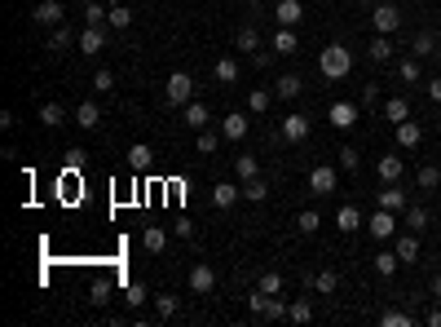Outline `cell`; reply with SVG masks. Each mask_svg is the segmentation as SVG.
Returning a JSON list of instances; mask_svg holds the SVG:
<instances>
[{"label":"cell","mask_w":441,"mask_h":327,"mask_svg":"<svg viewBox=\"0 0 441 327\" xmlns=\"http://www.w3.org/2000/svg\"><path fill=\"white\" fill-rule=\"evenodd\" d=\"M318 71H322L326 80H345V75L353 71V54H349L345 44H326L322 58H318Z\"/></svg>","instance_id":"obj_1"},{"label":"cell","mask_w":441,"mask_h":327,"mask_svg":"<svg viewBox=\"0 0 441 327\" xmlns=\"http://www.w3.org/2000/svg\"><path fill=\"white\" fill-rule=\"evenodd\" d=\"M190 97H194V75L190 71H172L168 85H163V102L168 106H186Z\"/></svg>","instance_id":"obj_2"},{"label":"cell","mask_w":441,"mask_h":327,"mask_svg":"<svg viewBox=\"0 0 441 327\" xmlns=\"http://www.w3.org/2000/svg\"><path fill=\"white\" fill-rule=\"evenodd\" d=\"M371 27L380 31V36H393V31L402 27V9H397V5H388V0H380V5L371 9Z\"/></svg>","instance_id":"obj_3"},{"label":"cell","mask_w":441,"mask_h":327,"mask_svg":"<svg viewBox=\"0 0 441 327\" xmlns=\"http://www.w3.org/2000/svg\"><path fill=\"white\" fill-rule=\"evenodd\" d=\"M335 186H340V173L331 168V164H318V168H309V190L318 195H335Z\"/></svg>","instance_id":"obj_4"},{"label":"cell","mask_w":441,"mask_h":327,"mask_svg":"<svg viewBox=\"0 0 441 327\" xmlns=\"http://www.w3.org/2000/svg\"><path fill=\"white\" fill-rule=\"evenodd\" d=\"M366 230H371L375 239H393V235H397V212L375 208V212H371V221H366Z\"/></svg>","instance_id":"obj_5"},{"label":"cell","mask_w":441,"mask_h":327,"mask_svg":"<svg viewBox=\"0 0 441 327\" xmlns=\"http://www.w3.org/2000/svg\"><path fill=\"white\" fill-rule=\"evenodd\" d=\"M326 120H331V128H340V133H349V128H357V102H331V111H326Z\"/></svg>","instance_id":"obj_6"},{"label":"cell","mask_w":441,"mask_h":327,"mask_svg":"<svg viewBox=\"0 0 441 327\" xmlns=\"http://www.w3.org/2000/svg\"><path fill=\"white\" fill-rule=\"evenodd\" d=\"M406 173V159L402 155H380V164H375V177H380L384 186H397Z\"/></svg>","instance_id":"obj_7"},{"label":"cell","mask_w":441,"mask_h":327,"mask_svg":"<svg viewBox=\"0 0 441 327\" xmlns=\"http://www.w3.org/2000/svg\"><path fill=\"white\" fill-rule=\"evenodd\" d=\"M31 18H36L40 27H62V23H67V9H62V0H40Z\"/></svg>","instance_id":"obj_8"},{"label":"cell","mask_w":441,"mask_h":327,"mask_svg":"<svg viewBox=\"0 0 441 327\" xmlns=\"http://www.w3.org/2000/svg\"><path fill=\"white\" fill-rule=\"evenodd\" d=\"M212 288H217V270L199 261V266L190 270V292H194V297H212Z\"/></svg>","instance_id":"obj_9"},{"label":"cell","mask_w":441,"mask_h":327,"mask_svg":"<svg viewBox=\"0 0 441 327\" xmlns=\"http://www.w3.org/2000/svg\"><path fill=\"white\" fill-rule=\"evenodd\" d=\"M274 23L279 27H300L305 23V5L300 0H279V5H274Z\"/></svg>","instance_id":"obj_10"},{"label":"cell","mask_w":441,"mask_h":327,"mask_svg":"<svg viewBox=\"0 0 441 327\" xmlns=\"http://www.w3.org/2000/svg\"><path fill=\"white\" fill-rule=\"evenodd\" d=\"M283 142H309V116H300V111H291V116H283Z\"/></svg>","instance_id":"obj_11"},{"label":"cell","mask_w":441,"mask_h":327,"mask_svg":"<svg viewBox=\"0 0 441 327\" xmlns=\"http://www.w3.org/2000/svg\"><path fill=\"white\" fill-rule=\"evenodd\" d=\"M75 124L84 128V133H97V128H102V111H97L93 97H84V102L75 106Z\"/></svg>","instance_id":"obj_12"},{"label":"cell","mask_w":441,"mask_h":327,"mask_svg":"<svg viewBox=\"0 0 441 327\" xmlns=\"http://www.w3.org/2000/svg\"><path fill=\"white\" fill-rule=\"evenodd\" d=\"M248 128H252V120L238 116V111H230V116L221 120V137L225 142H243V137H248Z\"/></svg>","instance_id":"obj_13"},{"label":"cell","mask_w":441,"mask_h":327,"mask_svg":"<svg viewBox=\"0 0 441 327\" xmlns=\"http://www.w3.org/2000/svg\"><path fill=\"white\" fill-rule=\"evenodd\" d=\"M274 93H279L283 102H291V97H300V93H305V80H300L296 71H283L279 80H274Z\"/></svg>","instance_id":"obj_14"},{"label":"cell","mask_w":441,"mask_h":327,"mask_svg":"<svg viewBox=\"0 0 441 327\" xmlns=\"http://www.w3.org/2000/svg\"><path fill=\"white\" fill-rule=\"evenodd\" d=\"M393 252L402 257V266H415V261H419V235H415V230H406V235H397V243H393Z\"/></svg>","instance_id":"obj_15"},{"label":"cell","mask_w":441,"mask_h":327,"mask_svg":"<svg viewBox=\"0 0 441 327\" xmlns=\"http://www.w3.org/2000/svg\"><path fill=\"white\" fill-rule=\"evenodd\" d=\"M102 49H106V31H102V27H84V31H79V54L97 58Z\"/></svg>","instance_id":"obj_16"},{"label":"cell","mask_w":441,"mask_h":327,"mask_svg":"<svg viewBox=\"0 0 441 327\" xmlns=\"http://www.w3.org/2000/svg\"><path fill=\"white\" fill-rule=\"evenodd\" d=\"M393 54H397V49H393V40L375 31V36H371V44H366V58H371V62H380V67H384V62H393Z\"/></svg>","instance_id":"obj_17"},{"label":"cell","mask_w":441,"mask_h":327,"mask_svg":"<svg viewBox=\"0 0 441 327\" xmlns=\"http://www.w3.org/2000/svg\"><path fill=\"white\" fill-rule=\"evenodd\" d=\"M207 120H212V111H207L203 102H186V106H181V124L194 128V133H199V128H207Z\"/></svg>","instance_id":"obj_18"},{"label":"cell","mask_w":441,"mask_h":327,"mask_svg":"<svg viewBox=\"0 0 441 327\" xmlns=\"http://www.w3.org/2000/svg\"><path fill=\"white\" fill-rule=\"evenodd\" d=\"M238 195H243L238 182H217V186H212V204H217V208H234Z\"/></svg>","instance_id":"obj_19"},{"label":"cell","mask_w":441,"mask_h":327,"mask_svg":"<svg viewBox=\"0 0 441 327\" xmlns=\"http://www.w3.org/2000/svg\"><path fill=\"white\" fill-rule=\"evenodd\" d=\"M234 49H238V54H256V49H260V31H256L252 23H243V27L234 31Z\"/></svg>","instance_id":"obj_20"},{"label":"cell","mask_w":441,"mask_h":327,"mask_svg":"<svg viewBox=\"0 0 441 327\" xmlns=\"http://www.w3.org/2000/svg\"><path fill=\"white\" fill-rule=\"evenodd\" d=\"M71 27L67 23H62V27H49V40H44V49H49V54H67V49H71Z\"/></svg>","instance_id":"obj_21"},{"label":"cell","mask_w":441,"mask_h":327,"mask_svg":"<svg viewBox=\"0 0 441 327\" xmlns=\"http://www.w3.org/2000/svg\"><path fill=\"white\" fill-rule=\"evenodd\" d=\"M419 142H423V128H419L415 120H402V124H397V146H402V151H415Z\"/></svg>","instance_id":"obj_22"},{"label":"cell","mask_w":441,"mask_h":327,"mask_svg":"<svg viewBox=\"0 0 441 327\" xmlns=\"http://www.w3.org/2000/svg\"><path fill=\"white\" fill-rule=\"evenodd\" d=\"M274 54H283V58H291V54H296V49H300V40H296V31H291V27H279V31H274Z\"/></svg>","instance_id":"obj_23"},{"label":"cell","mask_w":441,"mask_h":327,"mask_svg":"<svg viewBox=\"0 0 441 327\" xmlns=\"http://www.w3.org/2000/svg\"><path fill=\"white\" fill-rule=\"evenodd\" d=\"M151 159H155V151H151L146 142H133V146H128V168H133V173H146V168H151Z\"/></svg>","instance_id":"obj_24"},{"label":"cell","mask_w":441,"mask_h":327,"mask_svg":"<svg viewBox=\"0 0 441 327\" xmlns=\"http://www.w3.org/2000/svg\"><path fill=\"white\" fill-rule=\"evenodd\" d=\"M415 186L419 190H437L441 186V164H419L415 168Z\"/></svg>","instance_id":"obj_25"},{"label":"cell","mask_w":441,"mask_h":327,"mask_svg":"<svg viewBox=\"0 0 441 327\" xmlns=\"http://www.w3.org/2000/svg\"><path fill=\"white\" fill-rule=\"evenodd\" d=\"M335 226L345 235H353V230H362V212H357L353 204H340V212H335Z\"/></svg>","instance_id":"obj_26"},{"label":"cell","mask_w":441,"mask_h":327,"mask_svg":"<svg viewBox=\"0 0 441 327\" xmlns=\"http://www.w3.org/2000/svg\"><path fill=\"white\" fill-rule=\"evenodd\" d=\"M397 80H406V85H419V80H423V58H402L397 62Z\"/></svg>","instance_id":"obj_27"},{"label":"cell","mask_w":441,"mask_h":327,"mask_svg":"<svg viewBox=\"0 0 441 327\" xmlns=\"http://www.w3.org/2000/svg\"><path fill=\"white\" fill-rule=\"evenodd\" d=\"M384 120L388 124H402V120H411V102H406V97H388V102H384Z\"/></svg>","instance_id":"obj_28"},{"label":"cell","mask_w":441,"mask_h":327,"mask_svg":"<svg viewBox=\"0 0 441 327\" xmlns=\"http://www.w3.org/2000/svg\"><path fill=\"white\" fill-rule=\"evenodd\" d=\"M212 75H217V85H238V58H217Z\"/></svg>","instance_id":"obj_29"},{"label":"cell","mask_w":441,"mask_h":327,"mask_svg":"<svg viewBox=\"0 0 441 327\" xmlns=\"http://www.w3.org/2000/svg\"><path fill=\"white\" fill-rule=\"evenodd\" d=\"M141 248L151 252V257H159L163 248H168V230H163V226H151V230L141 235Z\"/></svg>","instance_id":"obj_30"},{"label":"cell","mask_w":441,"mask_h":327,"mask_svg":"<svg viewBox=\"0 0 441 327\" xmlns=\"http://www.w3.org/2000/svg\"><path fill=\"white\" fill-rule=\"evenodd\" d=\"M397 270H402V257L397 252H375V274H380V279H393Z\"/></svg>","instance_id":"obj_31"},{"label":"cell","mask_w":441,"mask_h":327,"mask_svg":"<svg viewBox=\"0 0 441 327\" xmlns=\"http://www.w3.org/2000/svg\"><path fill=\"white\" fill-rule=\"evenodd\" d=\"M234 173H238V186H243V182H252V177H260L256 155H234Z\"/></svg>","instance_id":"obj_32"},{"label":"cell","mask_w":441,"mask_h":327,"mask_svg":"<svg viewBox=\"0 0 441 327\" xmlns=\"http://www.w3.org/2000/svg\"><path fill=\"white\" fill-rule=\"evenodd\" d=\"M380 195V208H388V212H402L406 208V190H397V186H384V190H375Z\"/></svg>","instance_id":"obj_33"},{"label":"cell","mask_w":441,"mask_h":327,"mask_svg":"<svg viewBox=\"0 0 441 327\" xmlns=\"http://www.w3.org/2000/svg\"><path fill=\"white\" fill-rule=\"evenodd\" d=\"M217 146H221V128H217V133H212V128H199V133H194V151H199V155H212Z\"/></svg>","instance_id":"obj_34"},{"label":"cell","mask_w":441,"mask_h":327,"mask_svg":"<svg viewBox=\"0 0 441 327\" xmlns=\"http://www.w3.org/2000/svg\"><path fill=\"white\" fill-rule=\"evenodd\" d=\"M274 97H279V93H274V89H252V97H248V111H252V116H265V111H269V102H274Z\"/></svg>","instance_id":"obj_35"},{"label":"cell","mask_w":441,"mask_h":327,"mask_svg":"<svg viewBox=\"0 0 441 327\" xmlns=\"http://www.w3.org/2000/svg\"><path fill=\"white\" fill-rule=\"evenodd\" d=\"M62 120H67L62 102H44V106H40V124H44V128H62Z\"/></svg>","instance_id":"obj_36"},{"label":"cell","mask_w":441,"mask_h":327,"mask_svg":"<svg viewBox=\"0 0 441 327\" xmlns=\"http://www.w3.org/2000/svg\"><path fill=\"white\" fill-rule=\"evenodd\" d=\"M106 23H110V27H115V31H128V27H133V9H128V5H110V13H106Z\"/></svg>","instance_id":"obj_37"},{"label":"cell","mask_w":441,"mask_h":327,"mask_svg":"<svg viewBox=\"0 0 441 327\" xmlns=\"http://www.w3.org/2000/svg\"><path fill=\"white\" fill-rule=\"evenodd\" d=\"M335 288H340V274H335V270H318V274H314V292H322V297H331Z\"/></svg>","instance_id":"obj_38"},{"label":"cell","mask_w":441,"mask_h":327,"mask_svg":"<svg viewBox=\"0 0 441 327\" xmlns=\"http://www.w3.org/2000/svg\"><path fill=\"white\" fill-rule=\"evenodd\" d=\"M256 288L269 292V297H283V274H279V270H265V274L256 279Z\"/></svg>","instance_id":"obj_39"},{"label":"cell","mask_w":441,"mask_h":327,"mask_svg":"<svg viewBox=\"0 0 441 327\" xmlns=\"http://www.w3.org/2000/svg\"><path fill=\"white\" fill-rule=\"evenodd\" d=\"M269 195V182L265 177H252V182H243V199H252V204H260Z\"/></svg>","instance_id":"obj_40"},{"label":"cell","mask_w":441,"mask_h":327,"mask_svg":"<svg viewBox=\"0 0 441 327\" xmlns=\"http://www.w3.org/2000/svg\"><path fill=\"white\" fill-rule=\"evenodd\" d=\"M177 309H181V301H177L172 292H159V297H155V314H159V319H172Z\"/></svg>","instance_id":"obj_41"},{"label":"cell","mask_w":441,"mask_h":327,"mask_svg":"<svg viewBox=\"0 0 441 327\" xmlns=\"http://www.w3.org/2000/svg\"><path fill=\"white\" fill-rule=\"evenodd\" d=\"M411 49H415V58H433L437 54V36H433V31H419Z\"/></svg>","instance_id":"obj_42"},{"label":"cell","mask_w":441,"mask_h":327,"mask_svg":"<svg viewBox=\"0 0 441 327\" xmlns=\"http://www.w3.org/2000/svg\"><path fill=\"white\" fill-rule=\"evenodd\" d=\"M287 319H291V323H309V319H314V305H309V297L291 301V305H287Z\"/></svg>","instance_id":"obj_43"},{"label":"cell","mask_w":441,"mask_h":327,"mask_svg":"<svg viewBox=\"0 0 441 327\" xmlns=\"http://www.w3.org/2000/svg\"><path fill=\"white\" fill-rule=\"evenodd\" d=\"M402 226H406V230H415V235H419L423 226H428V208H415V204H411V208H406V221H402Z\"/></svg>","instance_id":"obj_44"},{"label":"cell","mask_w":441,"mask_h":327,"mask_svg":"<svg viewBox=\"0 0 441 327\" xmlns=\"http://www.w3.org/2000/svg\"><path fill=\"white\" fill-rule=\"evenodd\" d=\"M106 5H102V0H93V5H84V27H102L106 23Z\"/></svg>","instance_id":"obj_45"},{"label":"cell","mask_w":441,"mask_h":327,"mask_svg":"<svg viewBox=\"0 0 441 327\" xmlns=\"http://www.w3.org/2000/svg\"><path fill=\"white\" fill-rule=\"evenodd\" d=\"M380 323H384V327H411V323H415V314H402V309H384Z\"/></svg>","instance_id":"obj_46"},{"label":"cell","mask_w":441,"mask_h":327,"mask_svg":"<svg viewBox=\"0 0 441 327\" xmlns=\"http://www.w3.org/2000/svg\"><path fill=\"white\" fill-rule=\"evenodd\" d=\"M260 319H269V323H279V319H287V305H283L279 297H269V301H265V309H260Z\"/></svg>","instance_id":"obj_47"},{"label":"cell","mask_w":441,"mask_h":327,"mask_svg":"<svg viewBox=\"0 0 441 327\" xmlns=\"http://www.w3.org/2000/svg\"><path fill=\"white\" fill-rule=\"evenodd\" d=\"M146 297H151V292H146V288H141L137 279H133V283H128V288H124V301H128V305H133V309H137V305H146Z\"/></svg>","instance_id":"obj_48"},{"label":"cell","mask_w":441,"mask_h":327,"mask_svg":"<svg viewBox=\"0 0 441 327\" xmlns=\"http://www.w3.org/2000/svg\"><path fill=\"white\" fill-rule=\"evenodd\" d=\"M335 155H340V168H345V173H353V168H357V164H362V155H357V151H353V146H340V151H335Z\"/></svg>","instance_id":"obj_49"},{"label":"cell","mask_w":441,"mask_h":327,"mask_svg":"<svg viewBox=\"0 0 441 327\" xmlns=\"http://www.w3.org/2000/svg\"><path fill=\"white\" fill-rule=\"evenodd\" d=\"M296 226H300V230H305V235H314V230H318V226H322V217H318V212H314V208H305V212H300V217H296Z\"/></svg>","instance_id":"obj_50"},{"label":"cell","mask_w":441,"mask_h":327,"mask_svg":"<svg viewBox=\"0 0 441 327\" xmlns=\"http://www.w3.org/2000/svg\"><path fill=\"white\" fill-rule=\"evenodd\" d=\"M93 89H97V93H110V89H115V75H110L106 67H97V75H93Z\"/></svg>","instance_id":"obj_51"},{"label":"cell","mask_w":441,"mask_h":327,"mask_svg":"<svg viewBox=\"0 0 441 327\" xmlns=\"http://www.w3.org/2000/svg\"><path fill=\"white\" fill-rule=\"evenodd\" d=\"M357 102H362V106H375V102H380V85H362V93H357Z\"/></svg>","instance_id":"obj_52"},{"label":"cell","mask_w":441,"mask_h":327,"mask_svg":"<svg viewBox=\"0 0 441 327\" xmlns=\"http://www.w3.org/2000/svg\"><path fill=\"white\" fill-rule=\"evenodd\" d=\"M89 301H93V305H102V301H110V283H97Z\"/></svg>","instance_id":"obj_53"},{"label":"cell","mask_w":441,"mask_h":327,"mask_svg":"<svg viewBox=\"0 0 441 327\" xmlns=\"http://www.w3.org/2000/svg\"><path fill=\"white\" fill-rule=\"evenodd\" d=\"M423 89H428V97H433V102L441 106V75H433V80H428V85H423Z\"/></svg>","instance_id":"obj_54"},{"label":"cell","mask_w":441,"mask_h":327,"mask_svg":"<svg viewBox=\"0 0 441 327\" xmlns=\"http://www.w3.org/2000/svg\"><path fill=\"white\" fill-rule=\"evenodd\" d=\"M428 292H433V301H441V270L433 274V283H428Z\"/></svg>","instance_id":"obj_55"},{"label":"cell","mask_w":441,"mask_h":327,"mask_svg":"<svg viewBox=\"0 0 441 327\" xmlns=\"http://www.w3.org/2000/svg\"><path fill=\"white\" fill-rule=\"evenodd\" d=\"M428 327H441V305H437L433 314H428Z\"/></svg>","instance_id":"obj_56"},{"label":"cell","mask_w":441,"mask_h":327,"mask_svg":"<svg viewBox=\"0 0 441 327\" xmlns=\"http://www.w3.org/2000/svg\"><path fill=\"white\" fill-rule=\"evenodd\" d=\"M106 5H124V0H106Z\"/></svg>","instance_id":"obj_57"},{"label":"cell","mask_w":441,"mask_h":327,"mask_svg":"<svg viewBox=\"0 0 441 327\" xmlns=\"http://www.w3.org/2000/svg\"><path fill=\"white\" fill-rule=\"evenodd\" d=\"M437 128H441V111H437Z\"/></svg>","instance_id":"obj_58"},{"label":"cell","mask_w":441,"mask_h":327,"mask_svg":"<svg viewBox=\"0 0 441 327\" xmlns=\"http://www.w3.org/2000/svg\"><path fill=\"white\" fill-rule=\"evenodd\" d=\"M79 5H93V0H79Z\"/></svg>","instance_id":"obj_59"},{"label":"cell","mask_w":441,"mask_h":327,"mask_svg":"<svg viewBox=\"0 0 441 327\" xmlns=\"http://www.w3.org/2000/svg\"><path fill=\"white\" fill-rule=\"evenodd\" d=\"M437 159H441V151H437Z\"/></svg>","instance_id":"obj_60"}]
</instances>
